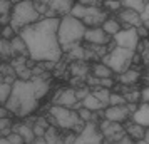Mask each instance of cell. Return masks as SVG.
<instances>
[{
	"mask_svg": "<svg viewBox=\"0 0 149 144\" xmlns=\"http://www.w3.org/2000/svg\"><path fill=\"white\" fill-rule=\"evenodd\" d=\"M54 104H61V106H67V107L77 109V107L81 106V101H77L75 89L67 87V89H61V90H57V92H55Z\"/></svg>",
	"mask_w": 149,
	"mask_h": 144,
	"instance_id": "cell-14",
	"label": "cell"
},
{
	"mask_svg": "<svg viewBox=\"0 0 149 144\" xmlns=\"http://www.w3.org/2000/svg\"><path fill=\"white\" fill-rule=\"evenodd\" d=\"M102 141H104V134H102L97 121L86 122L84 129L77 134V143L79 144H99Z\"/></svg>",
	"mask_w": 149,
	"mask_h": 144,
	"instance_id": "cell-9",
	"label": "cell"
},
{
	"mask_svg": "<svg viewBox=\"0 0 149 144\" xmlns=\"http://www.w3.org/2000/svg\"><path fill=\"white\" fill-rule=\"evenodd\" d=\"M69 74L72 77H81V79H87L89 72H91V65L87 64V61L79 59V61H70V64L67 65Z\"/></svg>",
	"mask_w": 149,
	"mask_h": 144,
	"instance_id": "cell-16",
	"label": "cell"
},
{
	"mask_svg": "<svg viewBox=\"0 0 149 144\" xmlns=\"http://www.w3.org/2000/svg\"><path fill=\"white\" fill-rule=\"evenodd\" d=\"M81 104L84 106V107H87V109H91V111H94V112H99V111H102V109H106L107 106L104 102H101L97 97L92 94V90H91V94L89 96H86L84 99L81 101Z\"/></svg>",
	"mask_w": 149,
	"mask_h": 144,
	"instance_id": "cell-22",
	"label": "cell"
},
{
	"mask_svg": "<svg viewBox=\"0 0 149 144\" xmlns=\"http://www.w3.org/2000/svg\"><path fill=\"white\" fill-rule=\"evenodd\" d=\"M141 102H148L149 104V86L141 90Z\"/></svg>",
	"mask_w": 149,
	"mask_h": 144,
	"instance_id": "cell-38",
	"label": "cell"
},
{
	"mask_svg": "<svg viewBox=\"0 0 149 144\" xmlns=\"http://www.w3.org/2000/svg\"><path fill=\"white\" fill-rule=\"evenodd\" d=\"M112 40H114L116 45H119V47L137 50V45H139V42H141V37L137 34V29L136 27H122L121 30L112 37Z\"/></svg>",
	"mask_w": 149,
	"mask_h": 144,
	"instance_id": "cell-8",
	"label": "cell"
},
{
	"mask_svg": "<svg viewBox=\"0 0 149 144\" xmlns=\"http://www.w3.org/2000/svg\"><path fill=\"white\" fill-rule=\"evenodd\" d=\"M134 57H136V50L116 45L102 57V62H106L109 67L114 70V74H121L132 65Z\"/></svg>",
	"mask_w": 149,
	"mask_h": 144,
	"instance_id": "cell-6",
	"label": "cell"
},
{
	"mask_svg": "<svg viewBox=\"0 0 149 144\" xmlns=\"http://www.w3.org/2000/svg\"><path fill=\"white\" fill-rule=\"evenodd\" d=\"M14 8V3L10 0H0V25L10 24V12Z\"/></svg>",
	"mask_w": 149,
	"mask_h": 144,
	"instance_id": "cell-24",
	"label": "cell"
},
{
	"mask_svg": "<svg viewBox=\"0 0 149 144\" xmlns=\"http://www.w3.org/2000/svg\"><path fill=\"white\" fill-rule=\"evenodd\" d=\"M86 30H87V25L72 14L61 17V20H59V42L62 45V50L67 52L74 45H79L84 40Z\"/></svg>",
	"mask_w": 149,
	"mask_h": 144,
	"instance_id": "cell-3",
	"label": "cell"
},
{
	"mask_svg": "<svg viewBox=\"0 0 149 144\" xmlns=\"http://www.w3.org/2000/svg\"><path fill=\"white\" fill-rule=\"evenodd\" d=\"M10 47H12V54H14V57H17V55H27L29 57L27 44H25V40L20 37V34H17L14 39H10Z\"/></svg>",
	"mask_w": 149,
	"mask_h": 144,
	"instance_id": "cell-21",
	"label": "cell"
},
{
	"mask_svg": "<svg viewBox=\"0 0 149 144\" xmlns=\"http://www.w3.org/2000/svg\"><path fill=\"white\" fill-rule=\"evenodd\" d=\"M10 2H12V3H14V5H15V3H19L20 0H10Z\"/></svg>",
	"mask_w": 149,
	"mask_h": 144,
	"instance_id": "cell-43",
	"label": "cell"
},
{
	"mask_svg": "<svg viewBox=\"0 0 149 144\" xmlns=\"http://www.w3.org/2000/svg\"><path fill=\"white\" fill-rule=\"evenodd\" d=\"M0 59L3 61H12L14 54H12V47H10V40L8 39H0Z\"/></svg>",
	"mask_w": 149,
	"mask_h": 144,
	"instance_id": "cell-27",
	"label": "cell"
},
{
	"mask_svg": "<svg viewBox=\"0 0 149 144\" xmlns=\"http://www.w3.org/2000/svg\"><path fill=\"white\" fill-rule=\"evenodd\" d=\"M146 45H148V42H146ZM144 54H146V61L149 62V45H148V49L144 50Z\"/></svg>",
	"mask_w": 149,
	"mask_h": 144,
	"instance_id": "cell-41",
	"label": "cell"
},
{
	"mask_svg": "<svg viewBox=\"0 0 149 144\" xmlns=\"http://www.w3.org/2000/svg\"><path fill=\"white\" fill-rule=\"evenodd\" d=\"M91 74L99 79H104V77H114V70L109 67L106 62H95L91 65Z\"/></svg>",
	"mask_w": 149,
	"mask_h": 144,
	"instance_id": "cell-20",
	"label": "cell"
},
{
	"mask_svg": "<svg viewBox=\"0 0 149 144\" xmlns=\"http://www.w3.org/2000/svg\"><path fill=\"white\" fill-rule=\"evenodd\" d=\"M74 0H49L47 2V12L45 17H64L70 14V10L74 7Z\"/></svg>",
	"mask_w": 149,
	"mask_h": 144,
	"instance_id": "cell-11",
	"label": "cell"
},
{
	"mask_svg": "<svg viewBox=\"0 0 149 144\" xmlns=\"http://www.w3.org/2000/svg\"><path fill=\"white\" fill-rule=\"evenodd\" d=\"M141 17H142V22L149 20V0H148V3L144 5V8H142V12H141Z\"/></svg>",
	"mask_w": 149,
	"mask_h": 144,
	"instance_id": "cell-39",
	"label": "cell"
},
{
	"mask_svg": "<svg viewBox=\"0 0 149 144\" xmlns=\"http://www.w3.org/2000/svg\"><path fill=\"white\" fill-rule=\"evenodd\" d=\"M70 14L81 19L87 27H97L102 25V22L107 19V10L102 7H95V5H84L81 2H75Z\"/></svg>",
	"mask_w": 149,
	"mask_h": 144,
	"instance_id": "cell-7",
	"label": "cell"
},
{
	"mask_svg": "<svg viewBox=\"0 0 149 144\" xmlns=\"http://www.w3.org/2000/svg\"><path fill=\"white\" fill-rule=\"evenodd\" d=\"M119 104H127L126 96L119 92V90H111V96H109V106H119Z\"/></svg>",
	"mask_w": 149,
	"mask_h": 144,
	"instance_id": "cell-30",
	"label": "cell"
},
{
	"mask_svg": "<svg viewBox=\"0 0 149 144\" xmlns=\"http://www.w3.org/2000/svg\"><path fill=\"white\" fill-rule=\"evenodd\" d=\"M112 37L109 34L104 32V29L101 25H97V27H87L86 30V35H84V40L87 42L89 45H107Z\"/></svg>",
	"mask_w": 149,
	"mask_h": 144,
	"instance_id": "cell-12",
	"label": "cell"
},
{
	"mask_svg": "<svg viewBox=\"0 0 149 144\" xmlns=\"http://www.w3.org/2000/svg\"><path fill=\"white\" fill-rule=\"evenodd\" d=\"M12 92V84L8 82H0V106H5Z\"/></svg>",
	"mask_w": 149,
	"mask_h": 144,
	"instance_id": "cell-29",
	"label": "cell"
},
{
	"mask_svg": "<svg viewBox=\"0 0 149 144\" xmlns=\"http://www.w3.org/2000/svg\"><path fill=\"white\" fill-rule=\"evenodd\" d=\"M0 39H2V32H0Z\"/></svg>",
	"mask_w": 149,
	"mask_h": 144,
	"instance_id": "cell-45",
	"label": "cell"
},
{
	"mask_svg": "<svg viewBox=\"0 0 149 144\" xmlns=\"http://www.w3.org/2000/svg\"><path fill=\"white\" fill-rule=\"evenodd\" d=\"M144 143H149V127L146 129V136H144Z\"/></svg>",
	"mask_w": 149,
	"mask_h": 144,
	"instance_id": "cell-42",
	"label": "cell"
},
{
	"mask_svg": "<svg viewBox=\"0 0 149 144\" xmlns=\"http://www.w3.org/2000/svg\"><path fill=\"white\" fill-rule=\"evenodd\" d=\"M77 2H81L84 5H95V7H102V2L104 0H77Z\"/></svg>",
	"mask_w": 149,
	"mask_h": 144,
	"instance_id": "cell-37",
	"label": "cell"
},
{
	"mask_svg": "<svg viewBox=\"0 0 149 144\" xmlns=\"http://www.w3.org/2000/svg\"><path fill=\"white\" fill-rule=\"evenodd\" d=\"M8 127H12V121H10V116L7 117H0V131H5Z\"/></svg>",
	"mask_w": 149,
	"mask_h": 144,
	"instance_id": "cell-36",
	"label": "cell"
},
{
	"mask_svg": "<svg viewBox=\"0 0 149 144\" xmlns=\"http://www.w3.org/2000/svg\"><path fill=\"white\" fill-rule=\"evenodd\" d=\"M124 129H126V132H127L129 136L132 137L134 143H144V136H146V127L144 126L134 122V121H129L124 126Z\"/></svg>",
	"mask_w": 149,
	"mask_h": 144,
	"instance_id": "cell-18",
	"label": "cell"
},
{
	"mask_svg": "<svg viewBox=\"0 0 149 144\" xmlns=\"http://www.w3.org/2000/svg\"><path fill=\"white\" fill-rule=\"evenodd\" d=\"M92 94H94L101 102H104L106 106H109V96H111V89L107 87H102V86H97V87H92Z\"/></svg>",
	"mask_w": 149,
	"mask_h": 144,
	"instance_id": "cell-28",
	"label": "cell"
},
{
	"mask_svg": "<svg viewBox=\"0 0 149 144\" xmlns=\"http://www.w3.org/2000/svg\"><path fill=\"white\" fill-rule=\"evenodd\" d=\"M50 84L47 82V76H34L29 81L15 79L12 84V92L7 101V109L17 117H29L39 107L40 99L49 94Z\"/></svg>",
	"mask_w": 149,
	"mask_h": 144,
	"instance_id": "cell-2",
	"label": "cell"
},
{
	"mask_svg": "<svg viewBox=\"0 0 149 144\" xmlns=\"http://www.w3.org/2000/svg\"><path fill=\"white\" fill-rule=\"evenodd\" d=\"M0 32H2V37L3 39H14L15 35H17V30H15L10 24H7V25H2V29H0Z\"/></svg>",
	"mask_w": 149,
	"mask_h": 144,
	"instance_id": "cell-32",
	"label": "cell"
},
{
	"mask_svg": "<svg viewBox=\"0 0 149 144\" xmlns=\"http://www.w3.org/2000/svg\"><path fill=\"white\" fill-rule=\"evenodd\" d=\"M44 15L35 8L34 0H20L19 3H15L12 12H10V25L17 30V34L24 27H27L30 24H35L40 20Z\"/></svg>",
	"mask_w": 149,
	"mask_h": 144,
	"instance_id": "cell-5",
	"label": "cell"
},
{
	"mask_svg": "<svg viewBox=\"0 0 149 144\" xmlns=\"http://www.w3.org/2000/svg\"><path fill=\"white\" fill-rule=\"evenodd\" d=\"M117 19L122 22L124 27H139L142 22L141 12H137L134 8H129V7H122L117 14Z\"/></svg>",
	"mask_w": 149,
	"mask_h": 144,
	"instance_id": "cell-15",
	"label": "cell"
},
{
	"mask_svg": "<svg viewBox=\"0 0 149 144\" xmlns=\"http://www.w3.org/2000/svg\"><path fill=\"white\" fill-rule=\"evenodd\" d=\"M131 111H129L127 104H119V106H107L104 109V117L114 122H126L127 119H131Z\"/></svg>",
	"mask_w": 149,
	"mask_h": 144,
	"instance_id": "cell-13",
	"label": "cell"
},
{
	"mask_svg": "<svg viewBox=\"0 0 149 144\" xmlns=\"http://www.w3.org/2000/svg\"><path fill=\"white\" fill-rule=\"evenodd\" d=\"M146 3H148V0H122V7L134 8L137 12H142V8H144Z\"/></svg>",
	"mask_w": 149,
	"mask_h": 144,
	"instance_id": "cell-31",
	"label": "cell"
},
{
	"mask_svg": "<svg viewBox=\"0 0 149 144\" xmlns=\"http://www.w3.org/2000/svg\"><path fill=\"white\" fill-rule=\"evenodd\" d=\"M99 127H101L102 134H104V141H111V143H117L126 134V129H124V126L121 122L109 121L106 117L99 122Z\"/></svg>",
	"mask_w": 149,
	"mask_h": 144,
	"instance_id": "cell-10",
	"label": "cell"
},
{
	"mask_svg": "<svg viewBox=\"0 0 149 144\" xmlns=\"http://www.w3.org/2000/svg\"><path fill=\"white\" fill-rule=\"evenodd\" d=\"M59 17H42L19 32L29 49V59L34 62L62 61V45L59 42Z\"/></svg>",
	"mask_w": 149,
	"mask_h": 144,
	"instance_id": "cell-1",
	"label": "cell"
},
{
	"mask_svg": "<svg viewBox=\"0 0 149 144\" xmlns=\"http://www.w3.org/2000/svg\"><path fill=\"white\" fill-rule=\"evenodd\" d=\"M131 119H132L134 122L141 124V126H144V127L148 129L149 127V104L148 102H139L137 109L132 112Z\"/></svg>",
	"mask_w": 149,
	"mask_h": 144,
	"instance_id": "cell-17",
	"label": "cell"
},
{
	"mask_svg": "<svg viewBox=\"0 0 149 144\" xmlns=\"http://www.w3.org/2000/svg\"><path fill=\"white\" fill-rule=\"evenodd\" d=\"M91 94V89H89V86H84V87H77L75 89V96H77V101H82L86 96Z\"/></svg>",
	"mask_w": 149,
	"mask_h": 144,
	"instance_id": "cell-35",
	"label": "cell"
},
{
	"mask_svg": "<svg viewBox=\"0 0 149 144\" xmlns=\"http://www.w3.org/2000/svg\"><path fill=\"white\" fill-rule=\"evenodd\" d=\"M7 141H8V143H12V144H22V143H24V137H22L20 134L14 129V131H10V132L7 134Z\"/></svg>",
	"mask_w": 149,
	"mask_h": 144,
	"instance_id": "cell-34",
	"label": "cell"
},
{
	"mask_svg": "<svg viewBox=\"0 0 149 144\" xmlns=\"http://www.w3.org/2000/svg\"><path fill=\"white\" fill-rule=\"evenodd\" d=\"M12 112L7 109V106H0V117H7V116H10Z\"/></svg>",
	"mask_w": 149,
	"mask_h": 144,
	"instance_id": "cell-40",
	"label": "cell"
},
{
	"mask_svg": "<svg viewBox=\"0 0 149 144\" xmlns=\"http://www.w3.org/2000/svg\"><path fill=\"white\" fill-rule=\"evenodd\" d=\"M124 96L127 99V102H141V90L129 89L127 92H124Z\"/></svg>",
	"mask_w": 149,
	"mask_h": 144,
	"instance_id": "cell-33",
	"label": "cell"
},
{
	"mask_svg": "<svg viewBox=\"0 0 149 144\" xmlns=\"http://www.w3.org/2000/svg\"><path fill=\"white\" fill-rule=\"evenodd\" d=\"M49 121L50 124L57 126L62 131H74V132H81L84 129L86 122L82 121L77 111L67 106H61V104H54L50 109H49Z\"/></svg>",
	"mask_w": 149,
	"mask_h": 144,
	"instance_id": "cell-4",
	"label": "cell"
},
{
	"mask_svg": "<svg viewBox=\"0 0 149 144\" xmlns=\"http://www.w3.org/2000/svg\"><path fill=\"white\" fill-rule=\"evenodd\" d=\"M102 29H104V32L106 34H109L111 37H114L119 30H121L124 25H122V22L119 20V19H112V17H107L106 20L102 22V25H101Z\"/></svg>",
	"mask_w": 149,
	"mask_h": 144,
	"instance_id": "cell-23",
	"label": "cell"
},
{
	"mask_svg": "<svg viewBox=\"0 0 149 144\" xmlns=\"http://www.w3.org/2000/svg\"><path fill=\"white\" fill-rule=\"evenodd\" d=\"M148 77H149V67H148Z\"/></svg>",
	"mask_w": 149,
	"mask_h": 144,
	"instance_id": "cell-44",
	"label": "cell"
},
{
	"mask_svg": "<svg viewBox=\"0 0 149 144\" xmlns=\"http://www.w3.org/2000/svg\"><path fill=\"white\" fill-rule=\"evenodd\" d=\"M15 131L24 137V143H34L35 141V132H34V127L30 124H19L15 126Z\"/></svg>",
	"mask_w": 149,
	"mask_h": 144,
	"instance_id": "cell-25",
	"label": "cell"
},
{
	"mask_svg": "<svg viewBox=\"0 0 149 144\" xmlns=\"http://www.w3.org/2000/svg\"><path fill=\"white\" fill-rule=\"evenodd\" d=\"M44 137H45L47 144L62 143V136L59 134V127H57V126H54V124H50L47 129H45V134H44Z\"/></svg>",
	"mask_w": 149,
	"mask_h": 144,
	"instance_id": "cell-26",
	"label": "cell"
},
{
	"mask_svg": "<svg viewBox=\"0 0 149 144\" xmlns=\"http://www.w3.org/2000/svg\"><path fill=\"white\" fill-rule=\"evenodd\" d=\"M117 79H119V84H124V86H134V84L139 82V79H141V72L134 69L132 65L127 69V70H124L121 74H117Z\"/></svg>",
	"mask_w": 149,
	"mask_h": 144,
	"instance_id": "cell-19",
	"label": "cell"
}]
</instances>
